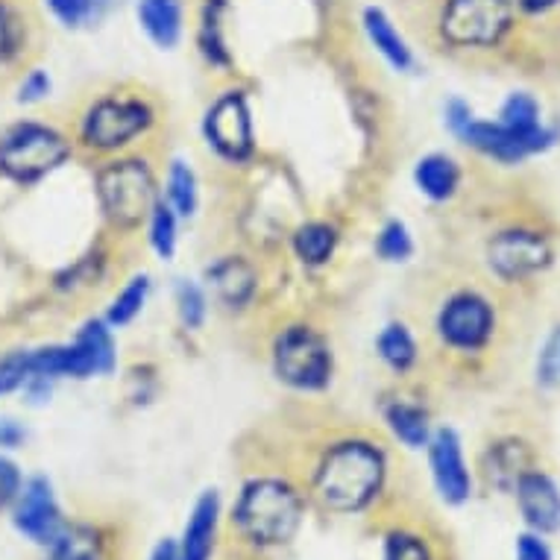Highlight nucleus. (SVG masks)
I'll return each mask as SVG.
<instances>
[{"label":"nucleus","mask_w":560,"mask_h":560,"mask_svg":"<svg viewBox=\"0 0 560 560\" xmlns=\"http://www.w3.org/2000/svg\"><path fill=\"white\" fill-rule=\"evenodd\" d=\"M218 516H221V499L214 490H206L197 505H194L188 525H185L179 560H209L214 549V534H218Z\"/></svg>","instance_id":"nucleus-15"},{"label":"nucleus","mask_w":560,"mask_h":560,"mask_svg":"<svg viewBox=\"0 0 560 560\" xmlns=\"http://www.w3.org/2000/svg\"><path fill=\"white\" fill-rule=\"evenodd\" d=\"M150 560H179V549H176V542H159L156 551H153V558Z\"/></svg>","instance_id":"nucleus-41"},{"label":"nucleus","mask_w":560,"mask_h":560,"mask_svg":"<svg viewBox=\"0 0 560 560\" xmlns=\"http://www.w3.org/2000/svg\"><path fill=\"white\" fill-rule=\"evenodd\" d=\"M24 432L15 420H0V446H19Z\"/></svg>","instance_id":"nucleus-39"},{"label":"nucleus","mask_w":560,"mask_h":560,"mask_svg":"<svg viewBox=\"0 0 560 560\" xmlns=\"http://www.w3.org/2000/svg\"><path fill=\"white\" fill-rule=\"evenodd\" d=\"M221 10H223L221 0L209 3V7H206V19H202V30H200L202 54H206V59L214 65L230 62V54H226V45H223V36H221Z\"/></svg>","instance_id":"nucleus-28"},{"label":"nucleus","mask_w":560,"mask_h":560,"mask_svg":"<svg viewBox=\"0 0 560 560\" xmlns=\"http://www.w3.org/2000/svg\"><path fill=\"white\" fill-rule=\"evenodd\" d=\"M429 464H432V478L441 490L443 502H450V505L467 502L472 481H469V469L464 464L458 434L452 429H441L429 438Z\"/></svg>","instance_id":"nucleus-13"},{"label":"nucleus","mask_w":560,"mask_h":560,"mask_svg":"<svg viewBox=\"0 0 560 560\" xmlns=\"http://www.w3.org/2000/svg\"><path fill=\"white\" fill-rule=\"evenodd\" d=\"M97 197L106 218L120 230L144 223L156 206V179L144 159H118L97 174Z\"/></svg>","instance_id":"nucleus-3"},{"label":"nucleus","mask_w":560,"mask_h":560,"mask_svg":"<svg viewBox=\"0 0 560 560\" xmlns=\"http://www.w3.org/2000/svg\"><path fill=\"white\" fill-rule=\"evenodd\" d=\"M441 338L455 349H478L493 331V312L478 294H458L443 305L438 317Z\"/></svg>","instance_id":"nucleus-10"},{"label":"nucleus","mask_w":560,"mask_h":560,"mask_svg":"<svg viewBox=\"0 0 560 560\" xmlns=\"http://www.w3.org/2000/svg\"><path fill=\"white\" fill-rule=\"evenodd\" d=\"M176 312H179V320L188 329H200L202 320H206V294H202V288L183 279L179 288H176Z\"/></svg>","instance_id":"nucleus-31"},{"label":"nucleus","mask_w":560,"mask_h":560,"mask_svg":"<svg viewBox=\"0 0 560 560\" xmlns=\"http://www.w3.org/2000/svg\"><path fill=\"white\" fill-rule=\"evenodd\" d=\"M338 247V232L329 223H305L294 235V253L305 265H326Z\"/></svg>","instance_id":"nucleus-22"},{"label":"nucleus","mask_w":560,"mask_h":560,"mask_svg":"<svg viewBox=\"0 0 560 560\" xmlns=\"http://www.w3.org/2000/svg\"><path fill=\"white\" fill-rule=\"evenodd\" d=\"M15 528L42 546H54L59 534L65 532L54 490L45 478H33L21 487L19 499H15Z\"/></svg>","instance_id":"nucleus-11"},{"label":"nucleus","mask_w":560,"mask_h":560,"mask_svg":"<svg viewBox=\"0 0 560 560\" xmlns=\"http://www.w3.org/2000/svg\"><path fill=\"white\" fill-rule=\"evenodd\" d=\"M376 253L385 261H408L413 253V241L411 232L402 221H390L385 223V230L378 232L376 238Z\"/></svg>","instance_id":"nucleus-30"},{"label":"nucleus","mask_w":560,"mask_h":560,"mask_svg":"<svg viewBox=\"0 0 560 560\" xmlns=\"http://www.w3.org/2000/svg\"><path fill=\"white\" fill-rule=\"evenodd\" d=\"M508 0H450L443 10L441 30L452 45L487 47L497 45L511 24Z\"/></svg>","instance_id":"nucleus-7"},{"label":"nucleus","mask_w":560,"mask_h":560,"mask_svg":"<svg viewBox=\"0 0 560 560\" xmlns=\"http://www.w3.org/2000/svg\"><path fill=\"white\" fill-rule=\"evenodd\" d=\"M167 202L179 218H191L197 212V176L183 159H176L167 174Z\"/></svg>","instance_id":"nucleus-26"},{"label":"nucleus","mask_w":560,"mask_h":560,"mask_svg":"<svg viewBox=\"0 0 560 560\" xmlns=\"http://www.w3.org/2000/svg\"><path fill=\"white\" fill-rule=\"evenodd\" d=\"M71 156V144L62 132L45 124H19L0 138V174L12 183L30 185L54 174Z\"/></svg>","instance_id":"nucleus-4"},{"label":"nucleus","mask_w":560,"mask_h":560,"mask_svg":"<svg viewBox=\"0 0 560 560\" xmlns=\"http://www.w3.org/2000/svg\"><path fill=\"white\" fill-rule=\"evenodd\" d=\"M138 21L159 47H171L183 36V3L179 0H138Z\"/></svg>","instance_id":"nucleus-17"},{"label":"nucleus","mask_w":560,"mask_h":560,"mask_svg":"<svg viewBox=\"0 0 560 560\" xmlns=\"http://www.w3.org/2000/svg\"><path fill=\"white\" fill-rule=\"evenodd\" d=\"M235 523L258 546H279L291 540L303 523V499L288 481L256 478L241 493Z\"/></svg>","instance_id":"nucleus-2"},{"label":"nucleus","mask_w":560,"mask_h":560,"mask_svg":"<svg viewBox=\"0 0 560 560\" xmlns=\"http://www.w3.org/2000/svg\"><path fill=\"white\" fill-rule=\"evenodd\" d=\"M276 376L296 390H320L331 378V355L326 340L305 326H291L273 347Z\"/></svg>","instance_id":"nucleus-5"},{"label":"nucleus","mask_w":560,"mask_h":560,"mask_svg":"<svg viewBox=\"0 0 560 560\" xmlns=\"http://www.w3.org/2000/svg\"><path fill=\"white\" fill-rule=\"evenodd\" d=\"M19 97L21 103H38V101H45L47 92H50V77L42 74V71H33V74L21 83L19 89Z\"/></svg>","instance_id":"nucleus-37"},{"label":"nucleus","mask_w":560,"mask_h":560,"mask_svg":"<svg viewBox=\"0 0 560 560\" xmlns=\"http://www.w3.org/2000/svg\"><path fill=\"white\" fill-rule=\"evenodd\" d=\"M74 340L85 349V352H89V355H92L97 376L112 373V368H115V338H112L109 323L89 320Z\"/></svg>","instance_id":"nucleus-25"},{"label":"nucleus","mask_w":560,"mask_h":560,"mask_svg":"<svg viewBox=\"0 0 560 560\" xmlns=\"http://www.w3.org/2000/svg\"><path fill=\"white\" fill-rule=\"evenodd\" d=\"M385 481V455L368 441H343L326 452L314 490L323 505L338 514H355L378 497Z\"/></svg>","instance_id":"nucleus-1"},{"label":"nucleus","mask_w":560,"mask_h":560,"mask_svg":"<svg viewBox=\"0 0 560 560\" xmlns=\"http://www.w3.org/2000/svg\"><path fill=\"white\" fill-rule=\"evenodd\" d=\"M206 141L218 156L230 162H244L253 153V115L241 92H226L212 103L202 124Z\"/></svg>","instance_id":"nucleus-8"},{"label":"nucleus","mask_w":560,"mask_h":560,"mask_svg":"<svg viewBox=\"0 0 560 560\" xmlns=\"http://www.w3.org/2000/svg\"><path fill=\"white\" fill-rule=\"evenodd\" d=\"M516 502L534 532L551 534L560 528V490L549 476L523 472L516 481Z\"/></svg>","instance_id":"nucleus-14"},{"label":"nucleus","mask_w":560,"mask_h":560,"mask_svg":"<svg viewBox=\"0 0 560 560\" xmlns=\"http://www.w3.org/2000/svg\"><path fill=\"white\" fill-rule=\"evenodd\" d=\"M150 296V279L148 276H132L127 285L120 288L118 296L112 300L109 314H106V323L112 329H120V326H129L136 320L138 314L144 312V303Z\"/></svg>","instance_id":"nucleus-23"},{"label":"nucleus","mask_w":560,"mask_h":560,"mask_svg":"<svg viewBox=\"0 0 560 560\" xmlns=\"http://www.w3.org/2000/svg\"><path fill=\"white\" fill-rule=\"evenodd\" d=\"M446 120H450V127L455 136H464V129L472 124V112H469V106H464L460 101H452L450 106H446Z\"/></svg>","instance_id":"nucleus-38"},{"label":"nucleus","mask_w":560,"mask_h":560,"mask_svg":"<svg viewBox=\"0 0 560 560\" xmlns=\"http://www.w3.org/2000/svg\"><path fill=\"white\" fill-rule=\"evenodd\" d=\"M516 560H551V551L540 534H523L516 540Z\"/></svg>","instance_id":"nucleus-36"},{"label":"nucleus","mask_w":560,"mask_h":560,"mask_svg":"<svg viewBox=\"0 0 560 560\" xmlns=\"http://www.w3.org/2000/svg\"><path fill=\"white\" fill-rule=\"evenodd\" d=\"M499 124L520 129V132H534V129H540V106L532 94H511L502 106Z\"/></svg>","instance_id":"nucleus-29"},{"label":"nucleus","mask_w":560,"mask_h":560,"mask_svg":"<svg viewBox=\"0 0 560 560\" xmlns=\"http://www.w3.org/2000/svg\"><path fill=\"white\" fill-rule=\"evenodd\" d=\"M150 124H153V112H150L148 103L106 97L85 112L80 136L92 150L109 153V150L127 148L132 138L148 132Z\"/></svg>","instance_id":"nucleus-6"},{"label":"nucleus","mask_w":560,"mask_h":560,"mask_svg":"<svg viewBox=\"0 0 560 560\" xmlns=\"http://www.w3.org/2000/svg\"><path fill=\"white\" fill-rule=\"evenodd\" d=\"M30 378V352H12L0 359V396L12 394L27 385Z\"/></svg>","instance_id":"nucleus-32"},{"label":"nucleus","mask_w":560,"mask_h":560,"mask_svg":"<svg viewBox=\"0 0 560 560\" xmlns=\"http://www.w3.org/2000/svg\"><path fill=\"white\" fill-rule=\"evenodd\" d=\"M464 141L472 144L476 150L487 153V156L502 159V162H520V159L540 153L555 141L549 129H534V132H520L505 124H487V120H476L464 129Z\"/></svg>","instance_id":"nucleus-9"},{"label":"nucleus","mask_w":560,"mask_h":560,"mask_svg":"<svg viewBox=\"0 0 560 560\" xmlns=\"http://www.w3.org/2000/svg\"><path fill=\"white\" fill-rule=\"evenodd\" d=\"M385 560H432V558H429V549H425V542L420 540V537L396 532L387 537Z\"/></svg>","instance_id":"nucleus-33"},{"label":"nucleus","mask_w":560,"mask_h":560,"mask_svg":"<svg viewBox=\"0 0 560 560\" xmlns=\"http://www.w3.org/2000/svg\"><path fill=\"white\" fill-rule=\"evenodd\" d=\"M376 349L378 359L396 373H405L417 361V343H413V335L402 323H387L385 329L378 331Z\"/></svg>","instance_id":"nucleus-21"},{"label":"nucleus","mask_w":560,"mask_h":560,"mask_svg":"<svg viewBox=\"0 0 560 560\" xmlns=\"http://www.w3.org/2000/svg\"><path fill=\"white\" fill-rule=\"evenodd\" d=\"M364 30H368L373 47H376L378 54L385 56L387 62L394 65L396 71H411V65H413L411 47L405 45V38L396 33V27L387 21L385 12L368 10V15H364Z\"/></svg>","instance_id":"nucleus-19"},{"label":"nucleus","mask_w":560,"mask_h":560,"mask_svg":"<svg viewBox=\"0 0 560 560\" xmlns=\"http://www.w3.org/2000/svg\"><path fill=\"white\" fill-rule=\"evenodd\" d=\"M77 560H94V558H77Z\"/></svg>","instance_id":"nucleus-42"},{"label":"nucleus","mask_w":560,"mask_h":560,"mask_svg":"<svg viewBox=\"0 0 560 560\" xmlns=\"http://www.w3.org/2000/svg\"><path fill=\"white\" fill-rule=\"evenodd\" d=\"M209 288L226 308H244L256 294V273L244 258H221L206 270Z\"/></svg>","instance_id":"nucleus-16"},{"label":"nucleus","mask_w":560,"mask_h":560,"mask_svg":"<svg viewBox=\"0 0 560 560\" xmlns=\"http://www.w3.org/2000/svg\"><path fill=\"white\" fill-rule=\"evenodd\" d=\"M50 10L68 27H85L109 10L112 0H47Z\"/></svg>","instance_id":"nucleus-27"},{"label":"nucleus","mask_w":560,"mask_h":560,"mask_svg":"<svg viewBox=\"0 0 560 560\" xmlns=\"http://www.w3.org/2000/svg\"><path fill=\"white\" fill-rule=\"evenodd\" d=\"M150 247L156 249L159 258H174L176 244H179V214L171 209L167 200H156L153 212L148 218Z\"/></svg>","instance_id":"nucleus-24"},{"label":"nucleus","mask_w":560,"mask_h":560,"mask_svg":"<svg viewBox=\"0 0 560 560\" xmlns=\"http://www.w3.org/2000/svg\"><path fill=\"white\" fill-rule=\"evenodd\" d=\"M387 425L396 434V441H402L408 450H423L429 446V413L420 405L394 402L387 408Z\"/></svg>","instance_id":"nucleus-20"},{"label":"nucleus","mask_w":560,"mask_h":560,"mask_svg":"<svg viewBox=\"0 0 560 560\" xmlns=\"http://www.w3.org/2000/svg\"><path fill=\"white\" fill-rule=\"evenodd\" d=\"M511 7L516 10H525V12H540V10H549L555 0H508Z\"/></svg>","instance_id":"nucleus-40"},{"label":"nucleus","mask_w":560,"mask_h":560,"mask_svg":"<svg viewBox=\"0 0 560 560\" xmlns=\"http://www.w3.org/2000/svg\"><path fill=\"white\" fill-rule=\"evenodd\" d=\"M21 487H24V481H21L19 467L12 460L0 458V511L7 505H15Z\"/></svg>","instance_id":"nucleus-35"},{"label":"nucleus","mask_w":560,"mask_h":560,"mask_svg":"<svg viewBox=\"0 0 560 560\" xmlns=\"http://www.w3.org/2000/svg\"><path fill=\"white\" fill-rule=\"evenodd\" d=\"M487 258L502 279H523L549 265L551 249L537 232L511 230L490 241Z\"/></svg>","instance_id":"nucleus-12"},{"label":"nucleus","mask_w":560,"mask_h":560,"mask_svg":"<svg viewBox=\"0 0 560 560\" xmlns=\"http://www.w3.org/2000/svg\"><path fill=\"white\" fill-rule=\"evenodd\" d=\"M537 378H540L546 387L560 385V329L546 340V347L540 352V361H537Z\"/></svg>","instance_id":"nucleus-34"},{"label":"nucleus","mask_w":560,"mask_h":560,"mask_svg":"<svg viewBox=\"0 0 560 560\" xmlns=\"http://www.w3.org/2000/svg\"><path fill=\"white\" fill-rule=\"evenodd\" d=\"M413 183H417V188L425 197H432V200H450L460 183V171L450 156L432 153V156H423L417 162V167H413Z\"/></svg>","instance_id":"nucleus-18"}]
</instances>
